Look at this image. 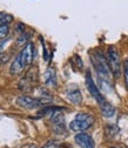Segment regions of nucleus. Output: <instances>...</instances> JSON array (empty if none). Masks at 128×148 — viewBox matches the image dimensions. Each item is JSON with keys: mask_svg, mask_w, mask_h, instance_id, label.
I'll use <instances>...</instances> for the list:
<instances>
[{"mask_svg": "<svg viewBox=\"0 0 128 148\" xmlns=\"http://www.w3.org/2000/svg\"><path fill=\"white\" fill-rule=\"evenodd\" d=\"M90 60H92V64L98 73V77L100 78H106V79H111L112 73L111 69H109L108 62L106 57L102 54L101 51H95L90 55Z\"/></svg>", "mask_w": 128, "mask_h": 148, "instance_id": "1", "label": "nucleus"}, {"mask_svg": "<svg viewBox=\"0 0 128 148\" xmlns=\"http://www.w3.org/2000/svg\"><path fill=\"white\" fill-rule=\"evenodd\" d=\"M95 119L92 114L88 113H78L75 115V118L73 119L69 123V129L75 133H80L84 132L86 129H88L90 126L94 123Z\"/></svg>", "mask_w": 128, "mask_h": 148, "instance_id": "2", "label": "nucleus"}, {"mask_svg": "<svg viewBox=\"0 0 128 148\" xmlns=\"http://www.w3.org/2000/svg\"><path fill=\"white\" fill-rule=\"evenodd\" d=\"M107 62L111 69L112 77L114 78H120L121 75V71H122V66H121V61H120V55L119 52L114 48V47H109L108 52H107Z\"/></svg>", "mask_w": 128, "mask_h": 148, "instance_id": "3", "label": "nucleus"}, {"mask_svg": "<svg viewBox=\"0 0 128 148\" xmlns=\"http://www.w3.org/2000/svg\"><path fill=\"white\" fill-rule=\"evenodd\" d=\"M85 82H86V87H87V89H88V92H89V94L94 98V100H95L99 105L102 103L103 101H106V100H105V97L101 94L100 89L98 88L97 84L94 82V80H93V78H92V75H90L89 72L86 73Z\"/></svg>", "mask_w": 128, "mask_h": 148, "instance_id": "4", "label": "nucleus"}, {"mask_svg": "<svg viewBox=\"0 0 128 148\" xmlns=\"http://www.w3.org/2000/svg\"><path fill=\"white\" fill-rule=\"evenodd\" d=\"M51 122L53 131L55 134H65L66 133V123H65V116L61 112V109L55 110L51 114Z\"/></svg>", "mask_w": 128, "mask_h": 148, "instance_id": "5", "label": "nucleus"}, {"mask_svg": "<svg viewBox=\"0 0 128 148\" xmlns=\"http://www.w3.org/2000/svg\"><path fill=\"white\" fill-rule=\"evenodd\" d=\"M38 74H36V69L35 68H32L31 71H28L26 73V75L19 81V89L24 90V92H28V90H32V88L34 87L35 82H36V78Z\"/></svg>", "mask_w": 128, "mask_h": 148, "instance_id": "6", "label": "nucleus"}, {"mask_svg": "<svg viewBox=\"0 0 128 148\" xmlns=\"http://www.w3.org/2000/svg\"><path fill=\"white\" fill-rule=\"evenodd\" d=\"M16 105L25 109H36L40 106H42V102L36 98H32L28 95H20L16 98Z\"/></svg>", "mask_w": 128, "mask_h": 148, "instance_id": "7", "label": "nucleus"}, {"mask_svg": "<svg viewBox=\"0 0 128 148\" xmlns=\"http://www.w3.org/2000/svg\"><path fill=\"white\" fill-rule=\"evenodd\" d=\"M74 141L81 148H95V142L93 138L86 133H81V132L78 133L74 136Z\"/></svg>", "mask_w": 128, "mask_h": 148, "instance_id": "8", "label": "nucleus"}, {"mask_svg": "<svg viewBox=\"0 0 128 148\" xmlns=\"http://www.w3.org/2000/svg\"><path fill=\"white\" fill-rule=\"evenodd\" d=\"M19 55H20L23 62L25 64V66L31 65L33 61V58H34V45L32 42H27L24 46L23 51L19 53Z\"/></svg>", "mask_w": 128, "mask_h": 148, "instance_id": "9", "label": "nucleus"}, {"mask_svg": "<svg viewBox=\"0 0 128 148\" xmlns=\"http://www.w3.org/2000/svg\"><path fill=\"white\" fill-rule=\"evenodd\" d=\"M25 68H26L25 64L23 62V60H21V58H20V55L18 54L16 57H15V59L13 60L11 67H10V73L12 74V75H19L20 73L24 72Z\"/></svg>", "mask_w": 128, "mask_h": 148, "instance_id": "10", "label": "nucleus"}, {"mask_svg": "<svg viewBox=\"0 0 128 148\" xmlns=\"http://www.w3.org/2000/svg\"><path fill=\"white\" fill-rule=\"evenodd\" d=\"M66 98L68 99V101H71L72 103L74 105H80L82 101V95H81V92L79 88L74 87V88H69L66 92Z\"/></svg>", "mask_w": 128, "mask_h": 148, "instance_id": "11", "label": "nucleus"}, {"mask_svg": "<svg viewBox=\"0 0 128 148\" xmlns=\"http://www.w3.org/2000/svg\"><path fill=\"white\" fill-rule=\"evenodd\" d=\"M98 88L100 89V92H103V93H111L113 90V85L111 79L98 77Z\"/></svg>", "mask_w": 128, "mask_h": 148, "instance_id": "12", "label": "nucleus"}, {"mask_svg": "<svg viewBox=\"0 0 128 148\" xmlns=\"http://www.w3.org/2000/svg\"><path fill=\"white\" fill-rule=\"evenodd\" d=\"M100 110L105 118H113L115 115V107L111 103H108L107 101L100 103Z\"/></svg>", "mask_w": 128, "mask_h": 148, "instance_id": "13", "label": "nucleus"}, {"mask_svg": "<svg viewBox=\"0 0 128 148\" xmlns=\"http://www.w3.org/2000/svg\"><path fill=\"white\" fill-rule=\"evenodd\" d=\"M44 81L47 86H55L57 85V75L55 71L53 68H47L46 72L44 73Z\"/></svg>", "mask_w": 128, "mask_h": 148, "instance_id": "14", "label": "nucleus"}, {"mask_svg": "<svg viewBox=\"0 0 128 148\" xmlns=\"http://www.w3.org/2000/svg\"><path fill=\"white\" fill-rule=\"evenodd\" d=\"M13 21V15L6 12H0V25H8Z\"/></svg>", "mask_w": 128, "mask_h": 148, "instance_id": "15", "label": "nucleus"}, {"mask_svg": "<svg viewBox=\"0 0 128 148\" xmlns=\"http://www.w3.org/2000/svg\"><path fill=\"white\" fill-rule=\"evenodd\" d=\"M119 133V127L114 123H109L107 127H106V134L108 136H115L116 134Z\"/></svg>", "mask_w": 128, "mask_h": 148, "instance_id": "16", "label": "nucleus"}, {"mask_svg": "<svg viewBox=\"0 0 128 148\" xmlns=\"http://www.w3.org/2000/svg\"><path fill=\"white\" fill-rule=\"evenodd\" d=\"M10 33V26L8 25H0V39L7 38Z\"/></svg>", "mask_w": 128, "mask_h": 148, "instance_id": "17", "label": "nucleus"}, {"mask_svg": "<svg viewBox=\"0 0 128 148\" xmlns=\"http://www.w3.org/2000/svg\"><path fill=\"white\" fill-rule=\"evenodd\" d=\"M123 77H125V85H126V88L128 90V60H125L123 61Z\"/></svg>", "mask_w": 128, "mask_h": 148, "instance_id": "18", "label": "nucleus"}, {"mask_svg": "<svg viewBox=\"0 0 128 148\" xmlns=\"http://www.w3.org/2000/svg\"><path fill=\"white\" fill-rule=\"evenodd\" d=\"M28 35L27 34H25V33H21L20 35H19V38H18V40H16V45L18 46H23L24 44H27L28 42Z\"/></svg>", "mask_w": 128, "mask_h": 148, "instance_id": "19", "label": "nucleus"}, {"mask_svg": "<svg viewBox=\"0 0 128 148\" xmlns=\"http://www.w3.org/2000/svg\"><path fill=\"white\" fill-rule=\"evenodd\" d=\"M42 148H60V143L57 140H51L44 145Z\"/></svg>", "mask_w": 128, "mask_h": 148, "instance_id": "20", "label": "nucleus"}, {"mask_svg": "<svg viewBox=\"0 0 128 148\" xmlns=\"http://www.w3.org/2000/svg\"><path fill=\"white\" fill-rule=\"evenodd\" d=\"M10 42L8 38H4V39H0V52H3L4 48L7 46V44Z\"/></svg>", "mask_w": 128, "mask_h": 148, "instance_id": "21", "label": "nucleus"}, {"mask_svg": "<svg viewBox=\"0 0 128 148\" xmlns=\"http://www.w3.org/2000/svg\"><path fill=\"white\" fill-rule=\"evenodd\" d=\"M4 58H6V55H5V54H4L3 52H0V61H1V60H3Z\"/></svg>", "mask_w": 128, "mask_h": 148, "instance_id": "22", "label": "nucleus"}, {"mask_svg": "<svg viewBox=\"0 0 128 148\" xmlns=\"http://www.w3.org/2000/svg\"><path fill=\"white\" fill-rule=\"evenodd\" d=\"M27 148H38L36 146H29V147H27Z\"/></svg>", "mask_w": 128, "mask_h": 148, "instance_id": "23", "label": "nucleus"}, {"mask_svg": "<svg viewBox=\"0 0 128 148\" xmlns=\"http://www.w3.org/2000/svg\"><path fill=\"white\" fill-rule=\"evenodd\" d=\"M109 148H118V147H109Z\"/></svg>", "mask_w": 128, "mask_h": 148, "instance_id": "24", "label": "nucleus"}]
</instances>
